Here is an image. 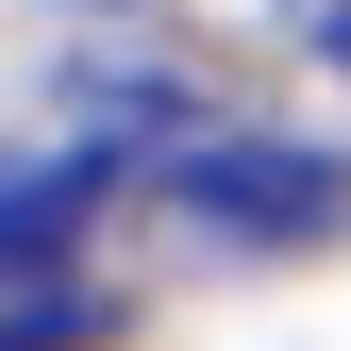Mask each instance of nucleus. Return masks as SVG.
I'll list each match as a JSON object with an SVG mask.
<instances>
[{"instance_id":"1","label":"nucleus","mask_w":351,"mask_h":351,"mask_svg":"<svg viewBox=\"0 0 351 351\" xmlns=\"http://www.w3.org/2000/svg\"><path fill=\"white\" fill-rule=\"evenodd\" d=\"M167 201L234 251H335L351 234V151H301V134H184L167 151Z\"/></svg>"},{"instance_id":"2","label":"nucleus","mask_w":351,"mask_h":351,"mask_svg":"<svg viewBox=\"0 0 351 351\" xmlns=\"http://www.w3.org/2000/svg\"><path fill=\"white\" fill-rule=\"evenodd\" d=\"M117 167L101 151H51V167H0V285H51V251L84 234V201H101Z\"/></svg>"},{"instance_id":"3","label":"nucleus","mask_w":351,"mask_h":351,"mask_svg":"<svg viewBox=\"0 0 351 351\" xmlns=\"http://www.w3.org/2000/svg\"><path fill=\"white\" fill-rule=\"evenodd\" d=\"M101 335H117V301H101V285H67V268L34 285V301L0 285V351H101Z\"/></svg>"},{"instance_id":"4","label":"nucleus","mask_w":351,"mask_h":351,"mask_svg":"<svg viewBox=\"0 0 351 351\" xmlns=\"http://www.w3.org/2000/svg\"><path fill=\"white\" fill-rule=\"evenodd\" d=\"M318 67H335V84H351V0H318Z\"/></svg>"}]
</instances>
